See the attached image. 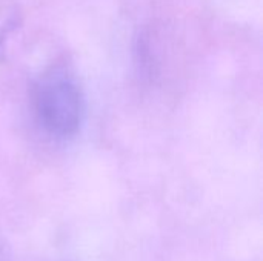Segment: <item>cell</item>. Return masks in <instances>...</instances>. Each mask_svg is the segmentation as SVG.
Returning a JSON list of instances; mask_svg holds the SVG:
<instances>
[{
  "label": "cell",
  "instance_id": "6da1fadb",
  "mask_svg": "<svg viewBox=\"0 0 263 261\" xmlns=\"http://www.w3.org/2000/svg\"><path fill=\"white\" fill-rule=\"evenodd\" d=\"M34 108L42 126L54 137L77 134L83 120L82 89L65 65L48 68L34 88Z\"/></svg>",
  "mask_w": 263,
  "mask_h": 261
}]
</instances>
